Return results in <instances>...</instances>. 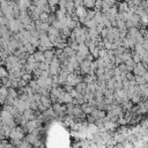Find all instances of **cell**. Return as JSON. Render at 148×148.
I'll return each instance as SVG.
<instances>
[]
</instances>
